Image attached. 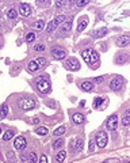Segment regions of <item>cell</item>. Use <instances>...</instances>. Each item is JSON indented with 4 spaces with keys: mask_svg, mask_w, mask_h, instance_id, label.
I'll list each match as a JSON object with an SVG mask.
<instances>
[{
    "mask_svg": "<svg viewBox=\"0 0 130 163\" xmlns=\"http://www.w3.org/2000/svg\"><path fill=\"white\" fill-rule=\"evenodd\" d=\"M81 57H83V60H84L88 65H91L92 69H96V68L100 65L99 54H98L96 50H94V49H91V48L84 49V50L81 52Z\"/></svg>",
    "mask_w": 130,
    "mask_h": 163,
    "instance_id": "obj_1",
    "label": "cell"
},
{
    "mask_svg": "<svg viewBox=\"0 0 130 163\" xmlns=\"http://www.w3.org/2000/svg\"><path fill=\"white\" fill-rule=\"evenodd\" d=\"M35 86L39 90L41 93H44V94H49L52 91V86H50V80H49L47 75H39L35 78Z\"/></svg>",
    "mask_w": 130,
    "mask_h": 163,
    "instance_id": "obj_2",
    "label": "cell"
},
{
    "mask_svg": "<svg viewBox=\"0 0 130 163\" xmlns=\"http://www.w3.org/2000/svg\"><path fill=\"white\" fill-rule=\"evenodd\" d=\"M46 64H47V60L45 59V57H38L37 60H32V61L29 63L27 71L31 72V73H34V72H37V71L41 69V68H45Z\"/></svg>",
    "mask_w": 130,
    "mask_h": 163,
    "instance_id": "obj_3",
    "label": "cell"
},
{
    "mask_svg": "<svg viewBox=\"0 0 130 163\" xmlns=\"http://www.w3.org/2000/svg\"><path fill=\"white\" fill-rule=\"evenodd\" d=\"M18 105H19V108H20L23 111H29V110H31V109L35 108V101L32 99V98L24 96V98H20V99L18 101Z\"/></svg>",
    "mask_w": 130,
    "mask_h": 163,
    "instance_id": "obj_4",
    "label": "cell"
},
{
    "mask_svg": "<svg viewBox=\"0 0 130 163\" xmlns=\"http://www.w3.org/2000/svg\"><path fill=\"white\" fill-rule=\"evenodd\" d=\"M107 141H109V137H107V133L104 130H99L95 136V143L99 148H104L107 145Z\"/></svg>",
    "mask_w": 130,
    "mask_h": 163,
    "instance_id": "obj_5",
    "label": "cell"
},
{
    "mask_svg": "<svg viewBox=\"0 0 130 163\" xmlns=\"http://www.w3.org/2000/svg\"><path fill=\"white\" fill-rule=\"evenodd\" d=\"M65 19H67V18H65L64 15H58V16H56V18H54L52 22H49V24L46 26V31H47V33L54 31V30H56L57 27H58L62 22H65Z\"/></svg>",
    "mask_w": 130,
    "mask_h": 163,
    "instance_id": "obj_6",
    "label": "cell"
},
{
    "mask_svg": "<svg viewBox=\"0 0 130 163\" xmlns=\"http://www.w3.org/2000/svg\"><path fill=\"white\" fill-rule=\"evenodd\" d=\"M64 65H65V68L69 69V71H79L80 69V63L75 57H69V59L65 61Z\"/></svg>",
    "mask_w": 130,
    "mask_h": 163,
    "instance_id": "obj_7",
    "label": "cell"
},
{
    "mask_svg": "<svg viewBox=\"0 0 130 163\" xmlns=\"http://www.w3.org/2000/svg\"><path fill=\"white\" fill-rule=\"evenodd\" d=\"M106 128L109 130H117L118 128V116L117 114H112L107 120H106Z\"/></svg>",
    "mask_w": 130,
    "mask_h": 163,
    "instance_id": "obj_8",
    "label": "cell"
},
{
    "mask_svg": "<svg viewBox=\"0 0 130 163\" xmlns=\"http://www.w3.org/2000/svg\"><path fill=\"white\" fill-rule=\"evenodd\" d=\"M122 84H123V78L122 76H115L110 82V88L112 90V91H118V90L122 87Z\"/></svg>",
    "mask_w": 130,
    "mask_h": 163,
    "instance_id": "obj_9",
    "label": "cell"
},
{
    "mask_svg": "<svg viewBox=\"0 0 130 163\" xmlns=\"http://www.w3.org/2000/svg\"><path fill=\"white\" fill-rule=\"evenodd\" d=\"M14 145H15L16 150H24V148H26V145H27V141H26V139H24L23 136H19V137L15 139Z\"/></svg>",
    "mask_w": 130,
    "mask_h": 163,
    "instance_id": "obj_10",
    "label": "cell"
},
{
    "mask_svg": "<svg viewBox=\"0 0 130 163\" xmlns=\"http://www.w3.org/2000/svg\"><path fill=\"white\" fill-rule=\"evenodd\" d=\"M52 56L56 60H62V59H65V56H67V52H65L64 49L56 48V49H52Z\"/></svg>",
    "mask_w": 130,
    "mask_h": 163,
    "instance_id": "obj_11",
    "label": "cell"
},
{
    "mask_svg": "<svg viewBox=\"0 0 130 163\" xmlns=\"http://www.w3.org/2000/svg\"><path fill=\"white\" fill-rule=\"evenodd\" d=\"M19 14L22 16H29L31 14V6L27 3H20L19 4Z\"/></svg>",
    "mask_w": 130,
    "mask_h": 163,
    "instance_id": "obj_12",
    "label": "cell"
},
{
    "mask_svg": "<svg viewBox=\"0 0 130 163\" xmlns=\"http://www.w3.org/2000/svg\"><path fill=\"white\" fill-rule=\"evenodd\" d=\"M129 42H130L129 35H127V34H123L122 37H119V38H118L117 45H118V46H121V48H125V46H127V45H129Z\"/></svg>",
    "mask_w": 130,
    "mask_h": 163,
    "instance_id": "obj_13",
    "label": "cell"
},
{
    "mask_svg": "<svg viewBox=\"0 0 130 163\" xmlns=\"http://www.w3.org/2000/svg\"><path fill=\"white\" fill-rule=\"evenodd\" d=\"M72 120H73L75 124L80 125V124H83V122L85 121V116H84V114H81V113H75L72 116Z\"/></svg>",
    "mask_w": 130,
    "mask_h": 163,
    "instance_id": "obj_14",
    "label": "cell"
},
{
    "mask_svg": "<svg viewBox=\"0 0 130 163\" xmlns=\"http://www.w3.org/2000/svg\"><path fill=\"white\" fill-rule=\"evenodd\" d=\"M80 87H81V90H83V91L91 93L92 90H94V83H92V82H89V80H85V82H83V83L80 84Z\"/></svg>",
    "mask_w": 130,
    "mask_h": 163,
    "instance_id": "obj_15",
    "label": "cell"
},
{
    "mask_svg": "<svg viewBox=\"0 0 130 163\" xmlns=\"http://www.w3.org/2000/svg\"><path fill=\"white\" fill-rule=\"evenodd\" d=\"M127 59H129L127 53H119V54L115 57V64H117V65H122V64H125V63L127 61Z\"/></svg>",
    "mask_w": 130,
    "mask_h": 163,
    "instance_id": "obj_16",
    "label": "cell"
},
{
    "mask_svg": "<svg viewBox=\"0 0 130 163\" xmlns=\"http://www.w3.org/2000/svg\"><path fill=\"white\" fill-rule=\"evenodd\" d=\"M83 144H84V141H83V139H77V140H75V143H73V151L75 152H80L81 150H83Z\"/></svg>",
    "mask_w": 130,
    "mask_h": 163,
    "instance_id": "obj_17",
    "label": "cell"
},
{
    "mask_svg": "<svg viewBox=\"0 0 130 163\" xmlns=\"http://www.w3.org/2000/svg\"><path fill=\"white\" fill-rule=\"evenodd\" d=\"M109 33V30L106 29V27H103V29H99V30H95V31H92V37H95V38H102V37H104L106 34Z\"/></svg>",
    "mask_w": 130,
    "mask_h": 163,
    "instance_id": "obj_18",
    "label": "cell"
},
{
    "mask_svg": "<svg viewBox=\"0 0 130 163\" xmlns=\"http://www.w3.org/2000/svg\"><path fill=\"white\" fill-rule=\"evenodd\" d=\"M104 101H106V98H103V96H98V98H95V101H94V109H98V110H102V105L104 103Z\"/></svg>",
    "mask_w": 130,
    "mask_h": 163,
    "instance_id": "obj_19",
    "label": "cell"
},
{
    "mask_svg": "<svg viewBox=\"0 0 130 163\" xmlns=\"http://www.w3.org/2000/svg\"><path fill=\"white\" fill-rule=\"evenodd\" d=\"M65 158H67V151H60L58 154L56 155V158H54V162H57V163H62L64 160H65Z\"/></svg>",
    "mask_w": 130,
    "mask_h": 163,
    "instance_id": "obj_20",
    "label": "cell"
},
{
    "mask_svg": "<svg viewBox=\"0 0 130 163\" xmlns=\"http://www.w3.org/2000/svg\"><path fill=\"white\" fill-rule=\"evenodd\" d=\"M67 22L64 23V26H62V29H61V31L62 33H65V31H69L71 30V27H72V21H73V16H69L68 19H65Z\"/></svg>",
    "mask_w": 130,
    "mask_h": 163,
    "instance_id": "obj_21",
    "label": "cell"
},
{
    "mask_svg": "<svg viewBox=\"0 0 130 163\" xmlns=\"http://www.w3.org/2000/svg\"><path fill=\"white\" fill-rule=\"evenodd\" d=\"M14 136H15V129H8V130H6V133L3 135V140L8 141V140H11Z\"/></svg>",
    "mask_w": 130,
    "mask_h": 163,
    "instance_id": "obj_22",
    "label": "cell"
},
{
    "mask_svg": "<svg viewBox=\"0 0 130 163\" xmlns=\"http://www.w3.org/2000/svg\"><path fill=\"white\" fill-rule=\"evenodd\" d=\"M64 143H65L64 139H57V140L53 141V148H54V150H60L61 147L64 145Z\"/></svg>",
    "mask_w": 130,
    "mask_h": 163,
    "instance_id": "obj_23",
    "label": "cell"
},
{
    "mask_svg": "<svg viewBox=\"0 0 130 163\" xmlns=\"http://www.w3.org/2000/svg\"><path fill=\"white\" fill-rule=\"evenodd\" d=\"M37 154L34 152V151H30L29 152V158H27V162L29 163H37Z\"/></svg>",
    "mask_w": 130,
    "mask_h": 163,
    "instance_id": "obj_24",
    "label": "cell"
},
{
    "mask_svg": "<svg viewBox=\"0 0 130 163\" xmlns=\"http://www.w3.org/2000/svg\"><path fill=\"white\" fill-rule=\"evenodd\" d=\"M7 113H8V106H7V103H3L2 108H0V117H2V118H6Z\"/></svg>",
    "mask_w": 130,
    "mask_h": 163,
    "instance_id": "obj_25",
    "label": "cell"
},
{
    "mask_svg": "<svg viewBox=\"0 0 130 163\" xmlns=\"http://www.w3.org/2000/svg\"><path fill=\"white\" fill-rule=\"evenodd\" d=\"M65 130H67V126H60V128H57L56 130H54V132H53V135L54 136H62L64 133H65Z\"/></svg>",
    "mask_w": 130,
    "mask_h": 163,
    "instance_id": "obj_26",
    "label": "cell"
},
{
    "mask_svg": "<svg viewBox=\"0 0 130 163\" xmlns=\"http://www.w3.org/2000/svg\"><path fill=\"white\" fill-rule=\"evenodd\" d=\"M85 27H87V21H85V19H81V21L79 22V24H77V33H81Z\"/></svg>",
    "mask_w": 130,
    "mask_h": 163,
    "instance_id": "obj_27",
    "label": "cell"
},
{
    "mask_svg": "<svg viewBox=\"0 0 130 163\" xmlns=\"http://www.w3.org/2000/svg\"><path fill=\"white\" fill-rule=\"evenodd\" d=\"M35 133L39 135V136H45V135H47V128L46 126H39V128L35 129Z\"/></svg>",
    "mask_w": 130,
    "mask_h": 163,
    "instance_id": "obj_28",
    "label": "cell"
},
{
    "mask_svg": "<svg viewBox=\"0 0 130 163\" xmlns=\"http://www.w3.org/2000/svg\"><path fill=\"white\" fill-rule=\"evenodd\" d=\"M130 118H129V110H126L125 111V116H123V118H122V125H123V126H127L129 125V121Z\"/></svg>",
    "mask_w": 130,
    "mask_h": 163,
    "instance_id": "obj_29",
    "label": "cell"
},
{
    "mask_svg": "<svg viewBox=\"0 0 130 163\" xmlns=\"http://www.w3.org/2000/svg\"><path fill=\"white\" fill-rule=\"evenodd\" d=\"M16 15H18V12H16V11L14 10V8H10V10L7 11V16H8L10 19H15V18H16Z\"/></svg>",
    "mask_w": 130,
    "mask_h": 163,
    "instance_id": "obj_30",
    "label": "cell"
},
{
    "mask_svg": "<svg viewBox=\"0 0 130 163\" xmlns=\"http://www.w3.org/2000/svg\"><path fill=\"white\" fill-rule=\"evenodd\" d=\"M44 27H45V22H44V21H38V22L35 23V26H34L35 30H42Z\"/></svg>",
    "mask_w": 130,
    "mask_h": 163,
    "instance_id": "obj_31",
    "label": "cell"
},
{
    "mask_svg": "<svg viewBox=\"0 0 130 163\" xmlns=\"http://www.w3.org/2000/svg\"><path fill=\"white\" fill-rule=\"evenodd\" d=\"M34 50L35 52H44L45 50V44H37L34 46Z\"/></svg>",
    "mask_w": 130,
    "mask_h": 163,
    "instance_id": "obj_32",
    "label": "cell"
},
{
    "mask_svg": "<svg viewBox=\"0 0 130 163\" xmlns=\"http://www.w3.org/2000/svg\"><path fill=\"white\" fill-rule=\"evenodd\" d=\"M34 39H35V34H34V33H29V34L26 35V41H27V42H32Z\"/></svg>",
    "mask_w": 130,
    "mask_h": 163,
    "instance_id": "obj_33",
    "label": "cell"
},
{
    "mask_svg": "<svg viewBox=\"0 0 130 163\" xmlns=\"http://www.w3.org/2000/svg\"><path fill=\"white\" fill-rule=\"evenodd\" d=\"M29 158V152H20V160L22 162H27Z\"/></svg>",
    "mask_w": 130,
    "mask_h": 163,
    "instance_id": "obj_34",
    "label": "cell"
},
{
    "mask_svg": "<svg viewBox=\"0 0 130 163\" xmlns=\"http://www.w3.org/2000/svg\"><path fill=\"white\" fill-rule=\"evenodd\" d=\"M103 80H104V76H96V78L94 79V82H95V83H98V84L103 83Z\"/></svg>",
    "mask_w": 130,
    "mask_h": 163,
    "instance_id": "obj_35",
    "label": "cell"
},
{
    "mask_svg": "<svg viewBox=\"0 0 130 163\" xmlns=\"http://www.w3.org/2000/svg\"><path fill=\"white\" fill-rule=\"evenodd\" d=\"M89 2H88V0H85V2H76V6L77 7H84V6H87Z\"/></svg>",
    "mask_w": 130,
    "mask_h": 163,
    "instance_id": "obj_36",
    "label": "cell"
},
{
    "mask_svg": "<svg viewBox=\"0 0 130 163\" xmlns=\"http://www.w3.org/2000/svg\"><path fill=\"white\" fill-rule=\"evenodd\" d=\"M39 163H47V158H46V155H42V156L39 158Z\"/></svg>",
    "mask_w": 130,
    "mask_h": 163,
    "instance_id": "obj_37",
    "label": "cell"
},
{
    "mask_svg": "<svg viewBox=\"0 0 130 163\" xmlns=\"http://www.w3.org/2000/svg\"><path fill=\"white\" fill-rule=\"evenodd\" d=\"M65 4H67V2H65V0H62V2H57V3H56L57 7H64Z\"/></svg>",
    "mask_w": 130,
    "mask_h": 163,
    "instance_id": "obj_38",
    "label": "cell"
},
{
    "mask_svg": "<svg viewBox=\"0 0 130 163\" xmlns=\"http://www.w3.org/2000/svg\"><path fill=\"white\" fill-rule=\"evenodd\" d=\"M94 148H95L94 141H89V152H94Z\"/></svg>",
    "mask_w": 130,
    "mask_h": 163,
    "instance_id": "obj_39",
    "label": "cell"
},
{
    "mask_svg": "<svg viewBox=\"0 0 130 163\" xmlns=\"http://www.w3.org/2000/svg\"><path fill=\"white\" fill-rule=\"evenodd\" d=\"M46 105H47V106H50V108H56V103H54V102H47Z\"/></svg>",
    "mask_w": 130,
    "mask_h": 163,
    "instance_id": "obj_40",
    "label": "cell"
},
{
    "mask_svg": "<svg viewBox=\"0 0 130 163\" xmlns=\"http://www.w3.org/2000/svg\"><path fill=\"white\" fill-rule=\"evenodd\" d=\"M32 122H34V124H38L39 120H38V118H32Z\"/></svg>",
    "mask_w": 130,
    "mask_h": 163,
    "instance_id": "obj_41",
    "label": "cell"
},
{
    "mask_svg": "<svg viewBox=\"0 0 130 163\" xmlns=\"http://www.w3.org/2000/svg\"><path fill=\"white\" fill-rule=\"evenodd\" d=\"M0 133H2V128H0Z\"/></svg>",
    "mask_w": 130,
    "mask_h": 163,
    "instance_id": "obj_42",
    "label": "cell"
}]
</instances>
